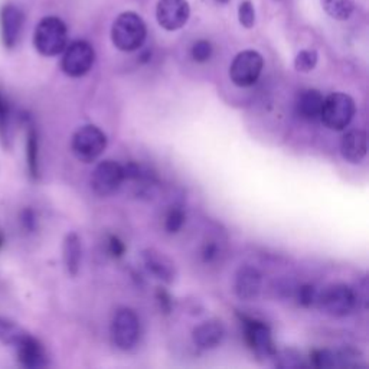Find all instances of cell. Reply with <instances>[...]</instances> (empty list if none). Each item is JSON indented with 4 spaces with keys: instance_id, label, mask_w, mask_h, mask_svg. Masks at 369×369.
Masks as SVG:
<instances>
[{
    "instance_id": "obj_1",
    "label": "cell",
    "mask_w": 369,
    "mask_h": 369,
    "mask_svg": "<svg viewBox=\"0 0 369 369\" xmlns=\"http://www.w3.org/2000/svg\"><path fill=\"white\" fill-rule=\"evenodd\" d=\"M146 35V24L135 12L118 15L111 28V41L114 46L123 52L137 51L145 43Z\"/></svg>"
},
{
    "instance_id": "obj_2",
    "label": "cell",
    "mask_w": 369,
    "mask_h": 369,
    "mask_svg": "<svg viewBox=\"0 0 369 369\" xmlns=\"http://www.w3.org/2000/svg\"><path fill=\"white\" fill-rule=\"evenodd\" d=\"M68 31L67 25L56 16L43 18L33 35V45L43 56H56L67 48Z\"/></svg>"
},
{
    "instance_id": "obj_3",
    "label": "cell",
    "mask_w": 369,
    "mask_h": 369,
    "mask_svg": "<svg viewBox=\"0 0 369 369\" xmlns=\"http://www.w3.org/2000/svg\"><path fill=\"white\" fill-rule=\"evenodd\" d=\"M321 311L332 318H345L348 316L358 303L356 293L352 287L338 283L331 284L318 293V300Z\"/></svg>"
},
{
    "instance_id": "obj_4",
    "label": "cell",
    "mask_w": 369,
    "mask_h": 369,
    "mask_svg": "<svg viewBox=\"0 0 369 369\" xmlns=\"http://www.w3.org/2000/svg\"><path fill=\"white\" fill-rule=\"evenodd\" d=\"M356 113L355 101L343 93H333L325 98L321 120L323 125L335 132L345 130Z\"/></svg>"
},
{
    "instance_id": "obj_5",
    "label": "cell",
    "mask_w": 369,
    "mask_h": 369,
    "mask_svg": "<svg viewBox=\"0 0 369 369\" xmlns=\"http://www.w3.org/2000/svg\"><path fill=\"white\" fill-rule=\"evenodd\" d=\"M140 339V321L135 311L121 307L111 321V341L121 350L133 349Z\"/></svg>"
},
{
    "instance_id": "obj_6",
    "label": "cell",
    "mask_w": 369,
    "mask_h": 369,
    "mask_svg": "<svg viewBox=\"0 0 369 369\" xmlns=\"http://www.w3.org/2000/svg\"><path fill=\"white\" fill-rule=\"evenodd\" d=\"M107 147V136L97 126H84L78 129L71 140L74 156L83 163L95 162Z\"/></svg>"
},
{
    "instance_id": "obj_7",
    "label": "cell",
    "mask_w": 369,
    "mask_h": 369,
    "mask_svg": "<svg viewBox=\"0 0 369 369\" xmlns=\"http://www.w3.org/2000/svg\"><path fill=\"white\" fill-rule=\"evenodd\" d=\"M263 67L264 59L257 51H242L232 61L229 67V78L237 87H251L259 81Z\"/></svg>"
},
{
    "instance_id": "obj_8",
    "label": "cell",
    "mask_w": 369,
    "mask_h": 369,
    "mask_svg": "<svg viewBox=\"0 0 369 369\" xmlns=\"http://www.w3.org/2000/svg\"><path fill=\"white\" fill-rule=\"evenodd\" d=\"M64 51L66 52L63 61H61V68L68 77L80 78L93 68L95 52L88 42L76 41Z\"/></svg>"
},
{
    "instance_id": "obj_9",
    "label": "cell",
    "mask_w": 369,
    "mask_h": 369,
    "mask_svg": "<svg viewBox=\"0 0 369 369\" xmlns=\"http://www.w3.org/2000/svg\"><path fill=\"white\" fill-rule=\"evenodd\" d=\"M239 319L244 328V338L254 353L260 358H273L277 349L274 346L270 328L264 322L253 318L239 316Z\"/></svg>"
},
{
    "instance_id": "obj_10",
    "label": "cell",
    "mask_w": 369,
    "mask_h": 369,
    "mask_svg": "<svg viewBox=\"0 0 369 369\" xmlns=\"http://www.w3.org/2000/svg\"><path fill=\"white\" fill-rule=\"evenodd\" d=\"M123 180V166L114 160H104L97 165L91 175V189L98 197H110L120 188Z\"/></svg>"
},
{
    "instance_id": "obj_11",
    "label": "cell",
    "mask_w": 369,
    "mask_h": 369,
    "mask_svg": "<svg viewBox=\"0 0 369 369\" xmlns=\"http://www.w3.org/2000/svg\"><path fill=\"white\" fill-rule=\"evenodd\" d=\"M191 15L188 0H159L156 18L166 31H177L187 25Z\"/></svg>"
},
{
    "instance_id": "obj_12",
    "label": "cell",
    "mask_w": 369,
    "mask_h": 369,
    "mask_svg": "<svg viewBox=\"0 0 369 369\" xmlns=\"http://www.w3.org/2000/svg\"><path fill=\"white\" fill-rule=\"evenodd\" d=\"M263 279L257 269L251 266H242L238 269L234 280V291L238 298L251 301L259 297L261 291Z\"/></svg>"
},
{
    "instance_id": "obj_13",
    "label": "cell",
    "mask_w": 369,
    "mask_h": 369,
    "mask_svg": "<svg viewBox=\"0 0 369 369\" xmlns=\"http://www.w3.org/2000/svg\"><path fill=\"white\" fill-rule=\"evenodd\" d=\"M25 16L15 5H5L0 11V28H2V41L6 48H14L21 36Z\"/></svg>"
},
{
    "instance_id": "obj_14",
    "label": "cell",
    "mask_w": 369,
    "mask_h": 369,
    "mask_svg": "<svg viewBox=\"0 0 369 369\" xmlns=\"http://www.w3.org/2000/svg\"><path fill=\"white\" fill-rule=\"evenodd\" d=\"M18 359L28 369H41L48 365V355L43 345L29 333L16 345Z\"/></svg>"
},
{
    "instance_id": "obj_15",
    "label": "cell",
    "mask_w": 369,
    "mask_h": 369,
    "mask_svg": "<svg viewBox=\"0 0 369 369\" xmlns=\"http://www.w3.org/2000/svg\"><path fill=\"white\" fill-rule=\"evenodd\" d=\"M368 152V137L363 130H350L341 140L342 157L349 163H359Z\"/></svg>"
},
{
    "instance_id": "obj_16",
    "label": "cell",
    "mask_w": 369,
    "mask_h": 369,
    "mask_svg": "<svg viewBox=\"0 0 369 369\" xmlns=\"http://www.w3.org/2000/svg\"><path fill=\"white\" fill-rule=\"evenodd\" d=\"M224 335H225L224 325L217 319H211L197 326L194 329L192 338H194V343L199 349H214L222 342Z\"/></svg>"
},
{
    "instance_id": "obj_17",
    "label": "cell",
    "mask_w": 369,
    "mask_h": 369,
    "mask_svg": "<svg viewBox=\"0 0 369 369\" xmlns=\"http://www.w3.org/2000/svg\"><path fill=\"white\" fill-rule=\"evenodd\" d=\"M143 261L147 271L156 279L165 283H172L175 280V264L163 253L156 250H145Z\"/></svg>"
},
{
    "instance_id": "obj_18",
    "label": "cell",
    "mask_w": 369,
    "mask_h": 369,
    "mask_svg": "<svg viewBox=\"0 0 369 369\" xmlns=\"http://www.w3.org/2000/svg\"><path fill=\"white\" fill-rule=\"evenodd\" d=\"M323 101H325V98L321 91L306 90L297 98V103H296L297 114L304 120L315 121V120L321 118Z\"/></svg>"
},
{
    "instance_id": "obj_19",
    "label": "cell",
    "mask_w": 369,
    "mask_h": 369,
    "mask_svg": "<svg viewBox=\"0 0 369 369\" xmlns=\"http://www.w3.org/2000/svg\"><path fill=\"white\" fill-rule=\"evenodd\" d=\"M64 263L71 276H77L81 266V241L76 232H70L64 239Z\"/></svg>"
},
{
    "instance_id": "obj_20",
    "label": "cell",
    "mask_w": 369,
    "mask_h": 369,
    "mask_svg": "<svg viewBox=\"0 0 369 369\" xmlns=\"http://www.w3.org/2000/svg\"><path fill=\"white\" fill-rule=\"evenodd\" d=\"M26 160H28V169L33 179L39 176V139L38 132L33 126L28 130L26 137Z\"/></svg>"
},
{
    "instance_id": "obj_21",
    "label": "cell",
    "mask_w": 369,
    "mask_h": 369,
    "mask_svg": "<svg viewBox=\"0 0 369 369\" xmlns=\"http://www.w3.org/2000/svg\"><path fill=\"white\" fill-rule=\"evenodd\" d=\"M12 139V111L8 100L0 93V142L4 147L11 146Z\"/></svg>"
},
{
    "instance_id": "obj_22",
    "label": "cell",
    "mask_w": 369,
    "mask_h": 369,
    "mask_svg": "<svg viewBox=\"0 0 369 369\" xmlns=\"http://www.w3.org/2000/svg\"><path fill=\"white\" fill-rule=\"evenodd\" d=\"M26 335L28 332L24 331L18 323L6 318H0V342L16 346Z\"/></svg>"
},
{
    "instance_id": "obj_23",
    "label": "cell",
    "mask_w": 369,
    "mask_h": 369,
    "mask_svg": "<svg viewBox=\"0 0 369 369\" xmlns=\"http://www.w3.org/2000/svg\"><path fill=\"white\" fill-rule=\"evenodd\" d=\"M321 4L325 12L336 21H346L353 12L352 0H321Z\"/></svg>"
},
{
    "instance_id": "obj_24",
    "label": "cell",
    "mask_w": 369,
    "mask_h": 369,
    "mask_svg": "<svg viewBox=\"0 0 369 369\" xmlns=\"http://www.w3.org/2000/svg\"><path fill=\"white\" fill-rule=\"evenodd\" d=\"M319 55L313 49L300 51L294 59V68L298 73H311L318 66Z\"/></svg>"
},
{
    "instance_id": "obj_25",
    "label": "cell",
    "mask_w": 369,
    "mask_h": 369,
    "mask_svg": "<svg viewBox=\"0 0 369 369\" xmlns=\"http://www.w3.org/2000/svg\"><path fill=\"white\" fill-rule=\"evenodd\" d=\"M312 365L315 368H333L339 366L338 352L331 349H316L311 355Z\"/></svg>"
},
{
    "instance_id": "obj_26",
    "label": "cell",
    "mask_w": 369,
    "mask_h": 369,
    "mask_svg": "<svg viewBox=\"0 0 369 369\" xmlns=\"http://www.w3.org/2000/svg\"><path fill=\"white\" fill-rule=\"evenodd\" d=\"M184 221H187V214L180 207H172L165 218V228L169 234H176L182 229Z\"/></svg>"
},
{
    "instance_id": "obj_27",
    "label": "cell",
    "mask_w": 369,
    "mask_h": 369,
    "mask_svg": "<svg viewBox=\"0 0 369 369\" xmlns=\"http://www.w3.org/2000/svg\"><path fill=\"white\" fill-rule=\"evenodd\" d=\"M276 366L279 368H298L301 366V356L296 353L294 350H284V352H276L274 353Z\"/></svg>"
},
{
    "instance_id": "obj_28",
    "label": "cell",
    "mask_w": 369,
    "mask_h": 369,
    "mask_svg": "<svg viewBox=\"0 0 369 369\" xmlns=\"http://www.w3.org/2000/svg\"><path fill=\"white\" fill-rule=\"evenodd\" d=\"M238 18H239V24L244 28H253L256 24V11L253 4L250 0H244V2L239 5L238 8Z\"/></svg>"
},
{
    "instance_id": "obj_29",
    "label": "cell",
    "mask_w": 369,
    "mask_h": 369,
    "mask_svg": "<svg viewBox=\"0 0 369 369\" xmlns=\"http://www.w3.org/2000/svg\"><path fill=\"white\" fill-rule=\"evenodd\" d=\"M318 300V291L312 284H303L297 289V301L303 307H311Z\"/></svg>"
},
{
    "instance_id": "obj_30",
    "label": "cell",
    "mask_w": 369,
    "mask_h": 369,
    "mask_svg": "<svg viewBox=\"0 0 369 369\" xmlns=\"http://www.w3.org/2000/svg\"><path fill=\"white\" fill-rule=\"evenodd\" d=\"M211 56H212V45L209 41L201 39L194 43L192 58L197 61V63H207Z\"/></svg>"
},
{
    "instance_id": "obj_31",
    "label": "cell",
    "mask_w": 369,
    "mask_h": 369,
    "mask_svg": "<svg viewBox=\"0 0 369 369\" xmlns=\"http://www.w3.org/2000/svg\"><path fill=\"white\" fill-rule=\"evenodd\" d=\"M107 249H108V253L111 257L120 259L126 251V245L117 235H110L108 241H107Z\"/></svg>"
},
{
    "instance_id": "obj_32",
    "label": "cell",
    "mask_w": 369,
    "mask_h": 369,
    "mask_svg": "<svg viewBox=\"0 0 369 369\" xmlns=\"http://www.w3.org/2000/svg\"><path fill=\"white\" fill-rule=\"evenodd\" d=\"M218 254H219V247H218L217 241H207V242L204 244L202 253H201L204 263L208 264V263L215 261V260L218 259Z\"/></svg>"
},
{
    "instance_id": "obj_33",
    "label": "cell",
    "mask_w": 369,
    "mask_h": 369,
    "mask_svg": "<svg viewBox=\"0 0 369 369\" xmlns=\"http://www.w3.org/2000/svg\"><path fill=\"white\" fill-rule=\"evenodd\" d=\"M156 297H157V301L160 304V309L163 311V313H170V311H172V297L169 296V293L163 289H159Z\"/></svg>"
},
{
    "instance_id": "obj_34",
    "label": "cell",
    "mask_w": 369,
    "mask_h": 369,
    "mask_svg": "<svg viewBox=\"0 0 369 369\" xmlns=\"http://www.w3.org/2000/svg\"><path fill=\"white\" fill-rule=\"evenodd\" d=\"M22 224H24V227L28 231H35V228H36V217H35V212L32 209L26 208L22 212Z\"/></svg>"
},
{
    "instance_id": "obj_35",
    "label": "cell",
    "mask_w": 369,
    "mask_h": 369,
    "mask_svg": "<svg viewBox=\"0 0 369 369\" xmlns=\"http://www.w3.org/2000/svg\"><path fill=\"white\" fill-rule=\"evenodd\" d=\"M4 242H5V237H4L2 231H0V249H2V245H4Z\"/></svg>"
},
{
    "instance_id": "obj_36",
    "label": "cell",
    "mask_w": 369,
    "mask_h": 369,
    "mask_svg": "<svg viewBox=\"0 0 369 369\" xmlns=\"http://www.w3.org/2000/svg\"><path fill=\"white\" fill-rule=\"evenodd\" d=\"M218 2H221V4H227V2H228V0H218Z\"/></svg>"
}]
</instances>
